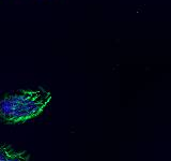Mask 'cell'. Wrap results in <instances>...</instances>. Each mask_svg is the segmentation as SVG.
<instances>
[{
	"mask_svg": "<svg viewBox=\"0 0 171 161\" xmlns=\"http://www.w3.org/2000/svg\"><path fill=\"white\" fill-rule=\"evenodd\" d=\"M51 99L50 92L44 89L23 90L0 99V116L9 114V122L26 121L42 112Z\"/></svg>",
	"mask_w": 171,
	"mask_h": 161,
	"instance_id": "6da1fadb",
	"label": "cell"
}]
</instances>
